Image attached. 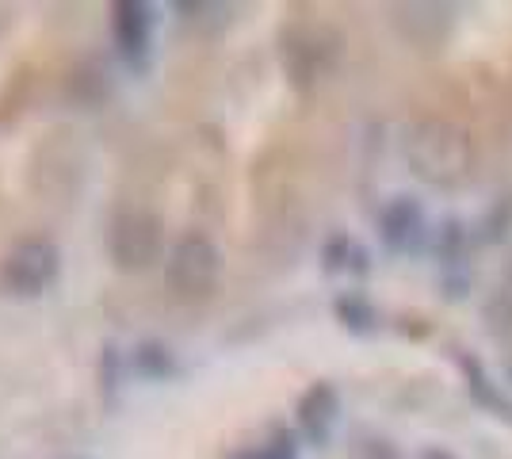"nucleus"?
Segmentation results:
<instances>
[{"instance_id":"f257e3e1","label":"nucleus","mask_w":512,"mask_h":459,"mask_svg":"<svg viewBox=\"0 0 512 459\" xmlns=\"http://www.w3.org/2000/svg\"><path fill=\"white\" fill-rule=\"evenodd\" d=\"M222 257L207 234H184L169 253V287L180 299H207L218 284Z\"/></svg>"},{"instance_id":"f03ea898","label":"nucleus","mask_w":512,"mask_h":459,"mask_svg":"<svg viewBox=\"0 0 512 459\" xmlns=\"http://www.w3.org/2000/svg\"><path fill=\"white\" fill-rule=\"evenodd\" d=\"M107 249H111V261L123 272H142L157 261L161 253V222L150 211H119L115 222H111V238H107Z\"/></svg>"},{"instance_id":"7ed1b4c3","label":"nucleus","mask_w":512,"mask_h":459,"mask_svg":"<svg viewBox=\"0 0 512 459\" xmlns=\"http://www.w3.org/2000/svg\"><path fill=\"white\" fill-rule=\"evenodd\" d=\"M54 276H58V249L43 238L12 245V253L0 264V280L16 295H39Z\"/></svg>"},{"instance_id":"20e7f679","label":"nucleus","mask_w":512,"mask_h":459,"mask_svg":"<svg viewBox=\"0 0 512 459\" xmlns=\"http://www.w3.org/2000/svg\"><path fill=\"white\" fill-rule=\"evenodd\" d=\"M150 35V16H146V4H119L115 8V39L123 43V50H142Z\"/></svg>"}]
</instances>
